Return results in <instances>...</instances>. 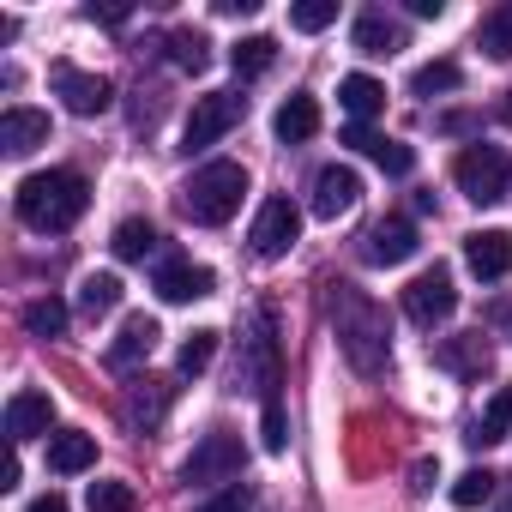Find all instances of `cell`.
<instances>
[{
  "mask_svg": "<svg viewBox=\"0 0 512 512\" xmlns=\"http://www.w3.org/2000/svg\"><path fill=\"white\" fill-rule=\"evenodd\" d=\"M272 61H278V43H272V37H241V43L229 49V67H235L241 79H260Z\"/></svg>",
  "mask_w": 512,
  "mask_h": 512,
  "instance_id": "cell-25",
  "label": "cell"
},
{
  "mask_svg": "<svg viewBox=\"0 0 512 512\" xmlns=\"http://www.w3.org/2000/svg\"><path fill=\"white\" fill-rule=\"evenodd\" d=\"M338 350L350 356L356 374H380L392 362V320H386V308L356 296V290H338Z\"/></svg>",
  "mask_w": 512,
  "mask_h": 512,
  "instance_id": "cell-2",
  "label": "cell"
},
{
  "mask_svg": "<svg viewBox=\"0 0 512 512\" xmlns=\"http://www.w3.org/2000/svg\"><path fill=\"white\" fill-rule=\"evenodd\" d=\"M416 247H422V241H416V223H410V217H380V223L362 235V260H368V266H404Z\"/></svg>",
  "mask_w": 512,
  "mask_h": 512,
  "instance_id": "cell-10",
  "label": "cell"
},
{
  "mask_svg": "<svg viewBox=\"0 0 512 512\" xmlns=\"http://www.w3.org/2000/svg\"><path fill=\"white\" fill-rule=\"evenodd\" d=\"M91 464H97V440H91V434H79V428L49 434V470H55V476H85Z\"/></svg>",
  "mask_w": 512,
  "mask_h": 512,
  "instance_id": "cell-21",
  "label": "cell"
},
{
  "mask_svg": "<svg viewBox=\"0 0 512 512\" xmlns=\"http://www.w3.org/2000/svg\"><path fill=\"white\" fill-rule=\"evenodd\" d=\"M512 434V386H500L488 404H482V416L470 422V446H500Z\"/></svg>",
  "mask_w": 512,
  "mask_h": 512,
  "instance_id": "cell-23",
  "label": "cell"
},
{
  "mask_svg": "<svg viewBox=\"0 0 512 512\" xmlns=\"http://www.w3.org/2000/svg\"><path fill=\"white\" fill-rule=\"evenodd\" d=\"M272 133H278L284 145H308V139L320 133V103H314L308 91L284 97V103H278V115H272Z\"/></svg>",
  "mask_w": 512,
  "mask_h": 512,
  "instance_id": "cell-17",
  "label": "cell"
},
{
  "mask_svg": "<svg viewBox=\"0 0 512 512\" xmlns=\"http://www.w3.org/2000/svg\"><path fill=\"white\" fill-rule=\"evenodd\" d=\"M296 235H302V211L290 205V199H266L260 205V217H253V253L260 260H284V253L296 247Z\"/></svg>",
  "mask_w": 512,
  "mask_h": 512,
  "instance_id": "cell-9",
  "label": "cell"
},
{
  "mask_svg": "<svg viewBox=\"0 0 512 512\" xmlns=\"http://www.w3.org/2000/svg\"><path fill=\"white\" fill-rule=\"evenodd\" d=\"M217 338H223V332H211V326H205V332H193V338L181 344V356H175V368H181L187 380H199V374L211 368V356H217Z\"/></svg>",
  "mask_w": 512,
  "mask_h": 512,
  "instance_id": "cell-31",
  "label": "cell"
},
{
  "mask_svg": "<svg viewBox=\"0 0 512 512\" xmlns=\"http://www.w3.org/2000/svg\"><path fill=\"white\" fill-rule=\"evenodd\" d=\"M344 145H356V151H374V133H368V127H356V121H350V127H344Z\"/></svg>",
  "mask_w": 512,
  "mask_h": 512,
  "instance_id": "cell-40",
  "label": "cell"
},
{
  "mask_svg": "<svg viewBox=\"0 0 512 512\" xmlns=\"http://www.w3.org/2000/svg\"><path fill=\"white\" fill-rule=\"evenodd\" d=\"M356 49L374 55V61H380V55H398V49H404V25L386 19V13H362V19H356Z\"/></svg>",
  "mask_w": 512,
  "mask_h": 512,
  "instance_id": "cell-22",
  "label": "cell"
},
{
  "mask_svg": "<svg viewBox=\"0 0 512 512\" xmlns=\"http://www.w3.org/2000/svg\"><path fill=\"white\" fill-rule=\"evenodd\" d=\"M338 109H344L356 127H368V121L386 109V85L368 79V73H350V79H338Z\"/></svg>",
  "mask_w": 512,
  "mask_h": 512,
  "instance_id": "cell-19",
  "label": "cell"
},
{
  "mask_svg": "<svg viewBox=\"0 0 512 512\" xmlns=\"http://www.w3.org/2000/svg\"><path fill=\"white\" fill-rule=\"evenodd\" d=\"M452 308H458V290H452V272L446 266H428L422 278L404 284V314L416 326H440V320H452Z\"/></svg>",
  "mask_w": 512,
  "mask_h": 512,
  "instance_id": "cell-7",
  "label": "cell"
},
{
  "mask_svg": "<svg viewBox=\"0 0 512 512\" xmlns=\"http://www.w3.org/2000/svg\"><path fill=\"white\" fill-rule=\"evenodd\" d=\"M290 25H296V31H326V25H338V0H296V7H290Z\"/></svg>",
  "mask_w": 512,
  "mask_h": 512,
  "instance_id": "cell-33",
  "label": "cell"
},
{
  "mask_svg": "<svg viewBox=\"0 0 512 512\" xmlns=\"http://www.w3.org/2000/svg\"><path fill=\"white\" fill-rule=\"evenodd\" d=\"M476 43L488 61H512V0H500V7L476 25Z\"/></svg>",
  "mask_w": 512,
  "mask_h": 512,
  "instance_id": "cell-24",
  "label": "cell"
},
{
  "mask_svg": "<svg viewBox=\"0 0 512 512\" xmlns=\"http://www.w3.org/2000/svg\"><path fill=\"white\" fill-rule=\"evenodd\" d=\"M25 332H31V338H61V332H67V302L37 296V302L25 308Z\"/></svg>",
  "mask_w": 512,
  "mask_h": 512,
  "instance_id": "cell-27",
  "label": "cell"
},
{
  "mask_svg": "<svg viewBox=\"0 0 512 512\" xmlns=\"http://www.w3.org/2000/svg\"><path fill=\"white\" fill-rule=\"evenodd\" d=\"M169 308H187V302H199V296H211L217 290V272L211 266H193V260H169V266H157V284H151Z\"/></svg>",
  "mask_w": 512,
  "mask_h": 512,
  "instance_id": "cell-12",
  "label": "cell"
},
{
  "mask_svg": "<svg viewBox=\"0 0 512 512\" xmlns=\"http://www.w3.org/2000/svg\"><path fill=\"white\" fill-rule=\"evenodd\" d=\"M37 145H49V115L43 109H7L0 115V151L7 157H31Z\"/></svg>",
  "mask_w": 512,
  "mask_h": 512,
  "instance_id": "cell-15",
  "label": "cell"
},
{
  "mask_svg": "<svg viewBox=\"0 0 512 512\" xmlns=\"http://www.w3.org/2000/svg\"><path fill=\"white\" fill-rule=\"evenodd\" d=\"M434 362H440L446 374H464V380H476V374L488 368V338H482V332L440 338V344H434Z\"/></svg>",
  "mask_w": 512,
  "mask_h": 512,
  "instance_id": "cell-18",
  "label": "cell"
},
{
  "mask_svg": "<svg viewBox=\"0 0 512 512\" xmlns=\"http://www.w3.org/2000/svg\"><path fill=\"white\" fill-rule=\"evenodd\" d=\"M356 199H362V175L350 163H326L314 175V217H344Z\"/></svg>",
  "mask_w": 512,
  "mask_h": 512,
  "instance_id": "cell-14",
  "label": "cell"
},
{
  "mask_svg": "<svg viewBox=\"0 0 512 512\" xmlns=\"http://www.w3.org/2000/svg\"><path fill=\"white\" fill-rule=\"evenodd\" d=\"M217 13H229V19H247V13H260V0H217Z\"/></svg>",
  "mask_w": 512,
  "mask_h": 512,
  "instance_id": "cell-39",
  "label": "cell"
},
{
  "mask_svg": "<svg viewBox=\"0 0 512 512\" xmlns=\"http://www.w3.org/2000/svg\"><path fill=\"white\" fill-rule=\"evenodd\" d=\"M229 476H241V440H235L229 428H211V434L187 452L181 482H229Z\"/></svg>",
  "mask_w": 512,
  "mask_h": 512,
  "instance_id": "cell-8",
  "label": "cell"
},
{
  "mask_svg": "<svg viewBox=\"0 0 512 512\" xmlns=\"http://www.w3.org/2000/svg\"><path fill=\"white\" fill-rule=\"evenodd\" d=\"M241 199H247V169H241V163H205V169H193V181L181 187V211H187L193 223H205V229L229 223V217L241 211Z\"/></svg>",
  "mask_w": 512,
  "mask_h": 512,
  "instance_id": "cell-3",
  "label": "cell"
},
{
  "mask_svg": "<svg viewBox=\"0 0 512 512\" xmlns=\"http://www.w3.org/2000/svg\"><path fill=\"white\" fill-rule=\"evenodd\" d=\"M241 115H247V97H241V91H205V97H193V115H187V133H181V151H187V157H193V151H211Z\"/></svg>",
  "mask_w": 512,
  "mask_h": 512,
  "instance_id": "cell-5",
  "label": "cell"
},
{
  "mask_svg": "<svg viewBox=\"0 0 512 512\" xmlns=\"http://www.w3.org/2000/svg\"><path fill=\"white\" fill-rule=\"evenodd\" d=\"M241 362H235V386H247V392H260V398H278L272 386H278V338H272V320L266 314H253V332L241 338Z\"/></svg>",
  "mask_w": 512,
  "mask_h": 512,
  "instance_id": "cell-6",
  "label": "cell"
},
{
  "mask_svg": "<svg viewBox=\"0 0 512 512\" xmlns=\"http://www.w3.org/2000/svg\"><path fill=\"white\" fill-rule=\"evenodd\" d=\"M169 55H175V67H181V73H205L211 43H205L199 31H175V37H169Z\"/></svg>",
  "mask_w": 512,
  "mask_h": 512,
  "instance_id": "cell-32",
  "label": "cell"
},
{
  "mask_svg": "<svg viewBox=\"0 0 512 512\" xmlns=\"http://www.w3.org/2000/svg\"><path fill=\"white\" fill-rule=\"evenodd\" d=\"M368 157H374L386 175H410V169H416V151H410L404 139H374V151H368Z\"/></svg>",
  "mask_w": 512,
  "mask_h": 512,
  "instance_id": "cell-35",
  "label": "cell"
},
{
  "mask_svg": "<svg viewBox=\"0 0 512 512\" xmlns=\"http://www.w3.org/2000/svg\"><path fill=\"white\" fill-rule=\"evenodd\" d=\"M55 97L73 109V115H103L115 103V85L103 73H79V67H55Z\"/></svg>",
  "mask_w": 512,
  "mask_h": 512,
  "instance_id": "cell-11",
  "label": "cell"
},
{
  "mask_svg": "<svg viewBox=\"0 0 512 512\" xmlns=\"http://www.w3.org/2000/svg\"><path fill=\"white\" fill-rule=\"evenodd\" d=\"M247 506H253V488H247V482H229L223 494H211V500L193 506V512H247Z\"/></svg>",
  "mask_w": 512,
  "mask_h": 512,
  "instance_id": "cell-38",
  "label": "cell"
},
{
  "mask_svg": "<svg viewBox=\"0 0 512 512\" xmlns=\"http://www.w3.org/2000/svg\"><path fill=\"white\" fill-rule=\"evenodd\" d=\"M452 181H458V193H464L470 205H494V199H506V187H512V157H506L500 145H464L458 163H452Z\"/></svg>",
  "mask_w": 512,
  "mask_h": 512,
  "instance_id": "cell-4",
  "label": "cell"
},
{
  "mask_svg": "<svg viewBox=\"0 0 512 512\" xmlns=\"http://www.w3.org/2000/svg\"><path fill=\"white\" fill-rule=\"evenodd\" d=\"M494 482H500L494 470H464V476L452 482V506H458V512H476V506H488V500H494Z\"/></svg>",
  "mask_w": 512,
  "mask_h": 512,
  "instance_id": "cell-28",
  "label": "cell"
},
{
  "mask_svg": "<svg viewBox=\"0 0 512 512\" xmlns=\"http://www.w3.org/2000/svg\"><path fill=\"white\" fill-rule=\"evenodd\" d=\"M49 422H55V404H49V392H13V404H7V434H13V440L49 434Z\"/></svg>",
  "mask_w": 512,
  "mask_h": 512,
  "instance_id": "cell-20",
  "label": "cell"
},
{
  "mask_svg": "<svg viewBox=\"0 0 512 512\" xmlns=\"http://www.w3.org/2000/svg\"><path fill=\"white\" fill-rule=\"evenodd\" d=\"M458 79H464L458 61H428V67L410 73V91H416V97H440V91H458Z\"/></svg>",
  "mask_w": 512,
  "mask_h": 512,
  "instance_id": "cell-30",
  "label": "cell"
},
{
  "mask_svg": "<svg viewBox=\"0 0 512 512\" xmlns=\"http://www.w3.org/2000/svg\"><path fill=\"white\" fill-rule=\"evenodd\" d=\"M13 205H19V217H25L31 229L55 235V229H73V223L85 217L91 187H85L79 169H43V175H25V181H19Z\"/></svg>",
  "mask_w": 512,
  "mask_h": 512,
  "instance_id": "cell-1",
  "label": "cell"
},
{
  "mask_svg": "<svg viewBox=\"0 0 512 512\" xmlns=\"http://www.w3.org/2000/svg\"><path fill=\"white\" fill-rule=\"evenodd\" d=\"M500 115H506V127H512V91H506V103H500Z\"/></svg>",
  "mask_w": 512,
  "mask_h": 512,
  "instance_id": "cell-43",
  "label": "cell"
},
{
  "mask_svg": "<svg viewBox=\"0 0 512 512\" xmlns=\"http://www.w3.org/2000/svg\"><path fill=\"white\" fill-rule=\"evenodd\" d=\"M260 446L266 452H284L290 446V416H284L278 398H266V410H260Z\"/></svg>",
  "mask_w": 512,
  "mask_h": 512,
  "instance_id": "cell-34",
  "label": "cell"
},
{
  "mask_svg": "<svg viewBox=\"0 0 512 512\" xmlns=\"http://www.w3.org/2000/svg\"><path fill=\"white\" fill-rule=\"evenodd\" d=\"M464 266L482 278V284H500L512 272V235L506 229H476L464 235Z\"/></svg>",
  "mask_w": 512,
  "mask_h": 512,
  "instance_id": "cell-13",
  "label": "cell"
},
{
  "mask_svg": "<svg viewBox=\"0 0 512 512\" xmlns=\"http://www.w3.org/2000/svg\"><path fill=\"white\" fill-rule=\"evenodd\" d=\"M157 320L151 314H127L121 320V332H115V344H109V368H139L151 350H157Z\"/></svg>",
  "mask_w": 512,
  "mask_h": 512,
  "instance_id": "cell-16",
  "label": "cell"
},
{
  "mask_svg": "<svg viewBox=\"0 0 512 512\" xmlns=\"http://www.w3.org/2000/svg\"><path fill=\"white\" fill-rule=\"evenodd\" d=\"M31 512H67V500L61 494H43V500H31Z\"/></svg>",
  "mask_w": 512,
  "mask_h": 512,
  "instance_id": "cell-42",
  "label": "cell"
},
{
  "mask_svg": "<svg viewBox=\"0 0 512 512\" xmlns=\"http://www.w3.org/2000/svg\"><path fill=\"white\" fill-rule=\"evenodd\" d=\"M79 308L97 320V314H115L121 308V278L115 272H91L85 284H79Z\"/></svg>",
  "mask_w": 512,
  "mask_h": 512,
  "instance_id": "cell-26",
  "label": "cell"
},
{
  "mask_svg": "<svg viewBox=\"0 0 512 512\" xmlns=\"http://www.w3.org/2000/svg\"><path fill=\"white\" fill-rule=\"evenodd\" d=\"M163 404H169V398H163V386H157V380H145V386H139V392H133V398H127V416H133V422H145V428H151V422H157V416H163Z\"/></svg>",
  "mask_w": 512,
  "mask_h": 512,
  "instance_id": "cell-37",
  "label": "cell"
},
{
  "mask_svg": "<svg viewBox=\"0 0 512 512\" xmlns=\"http://www.w3.org/2000/svg\"><path fill=\"white\" fill-rule=\"evenodd\" d=\"M410 13H416V19H440V13H446V0H410Z\"/></svg>",
  "mask_w": 512,
  "mask_h": 512,
  "instance_id": "cell-41",
  "label": "cell"
},
{
  "mask_svg": "<svg viewBox=\"0 0 512 512\" xmlns=\"http://www.w3.org/2000/svg\"><path fill=\"white\" fill-rule=\"evenodd\" d=\"M139 494L127 482H91V512H133Z\"/></svg>",
  "mask_w": 512,
  "mask_h": 512,
  "instance_id": "cell-36",
  "label": "cell"
},
{
  "mask_svg": "<svg viewBox=\"0 0 512 512\" xmlns=\"http://www.w3.org/2000/svg\"><path fill=\"white\" fill-rule=\"evenodd\" d=\"M506 512H512V506H506Z\"/></svg>",
  "mask_w": 512,
  "mask_h": 512,
  "instance_id": "cell-44",
  "label": "cell"
},
{
  "mask_svg": "<svg viewBox=\"0 0 512 512\" xmlns=\"http://www.w3.org/2000/svg\"><path fill=\"white\" fill-rule=\"evenodd\" d=\"M109 247H115V260H145V253L157 247V229H151L145 217H127V223L115 229V241H109Z\"/></svg>",
  "mask_w": 512,
  "mask_h": 512,
  "instance_id": "cell-29",
  "label": "cell"
}]
</instances>
